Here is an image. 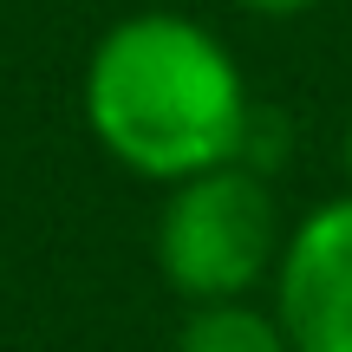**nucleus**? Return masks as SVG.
<instances>
[{"label":"nucleus","mask_w":352,"mask_h":352,"mask_svg":"<svg viewBox=\"0 0 352 352\" xmlns=\"http://www.w3.org/2000/svg\"><path fill=\"white\" fill-rule=\"evenodd\" d=\"M170 352H294L287 333H280L274 307H261L254 294L241 300H202L176 320Z\"/></svg>","instance_id":"20e7f679"},{"label":"nucleus","mask_w":352,"mask_h":352,"mask_svg":"<svg viewBox=\"0 0 352 352\" xmlns=\"http://www.w3.org/2000/svg\"><path fill=\"white\" fill-rule=\"evenodd\" d=\"M228 7L254 13V20H294V13H314L320 0H228Z\"/></svg>","instance_id":"39448f33"},{"label":"nucleus","mask_w":352,"mask_h":352,"mask_svg":"<svg viewBox=\"0 0 352 352\" xmlns=\"http://www.w3.org/2000/svg\"><path fill=\"white\" fill-rule=\"evenodd\" d=\"M267 294L294 352H352V189L287 222Z\"/></svg>","instance_id":"7ed1b4c3"},{"label":"nucleus","mask_w":352,"mask_h":352,"mask_svg":"<svg viewBox=\"0 0 352 352\" xmlns=\"http://www.w3.org/2000/svg\"><path fill=\"white\" fill-rule=\"evenodd\" d=\"M340 151H346V183H352V118H346V138H340Z\"/></svg>","instance_id":"423d86ee"},{"label":"nucleus","mask_w":352,"mask_h":352,"mask_svg":"<svg viewBox=\"0 0 352 352\" xmlns=\"http://www.w3.org/2000/svg\"><path fill=\"white\" fill-rule=\"evenodd\" d=\"M85 131L118 170L170 189L196 170L235 164L254 124L241 59L196 13L144 7L111 20L78 72Z\"/></svg>","instance_id":"f257e3e1"},{"label":"nucleus","mask_w":352,"mask_h":352,"mask_svg":"<svg viewBox=\"0 0 352 352\" xmlns=\"http://www.w3.org/2000/svg\"><path fill=\"white\" fill-rule=\"evenodd\" d=\"M287 215L274 202V176L254 164H215L164 189L151 228V261L183 307L241 300L280 261Z\"/></svg>","instance_id":"f03ea898"}]
</instances>
